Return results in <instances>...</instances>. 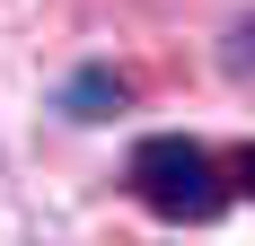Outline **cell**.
<instances>
[{
  "label": "cell",
  "mask_w": 255,
  "mask_h": 246,
  "mask_svg": "<svg viewBox=\"0 0 255 246\" xmlns=\"http://www.w3.org/2000/svg\"><path fill=\"white\" fill-rule=\"evenodd\" d=\"M124 185H132V202L158 211L167 229H211L238 202L229 167H220L211 141H194V132H141L132 158H124Z\"/></svg>",
  "instance_id": "1"
},
{
  "label": "cell",
  "mask_w": 255,
  "mask_h": 246,
  "mask_svg": "<svg viewBox=\"0 0 255 246\" xmlns=\"http://www.w3.org/2000/svg\"><path fill=\"white\" fill-rule=\"evenodd\" d=\"M124 106H132V79L115 71V62H79V71L53 88V115L62 123H115Z\"/></svg>",
  "instance_id": "2"
},
{
  "label": "cell",
  "mask_w": 255,
  "mask_h": 246,
  "mask_svg": "<svg viewBox=\"0 0 255 246\" xmlns=\"http://www.w3.org/2000/svg\"><path fill=\"white\" fill-rule=\"evenodd\" d=\"M220 71H229V79L255 71V18H229V35H220Z\"/></svg>",
  "instance_id": "3"
},
{
  "label": "cell",
  "mask_w": 255,
  "mask_h": 246,
  "mask_svg": "<svg viewBox=\"0 0 255 246\" xmlns=\"http://www.w3.org/2000/svg\"><path fill=\"white\" fill-rule=\"evenodd\" d=\"M229 185H238V194H255V141L238 149V167H229Z\"/></svg>",
  "instance_id": "4"
}]
</instances>
